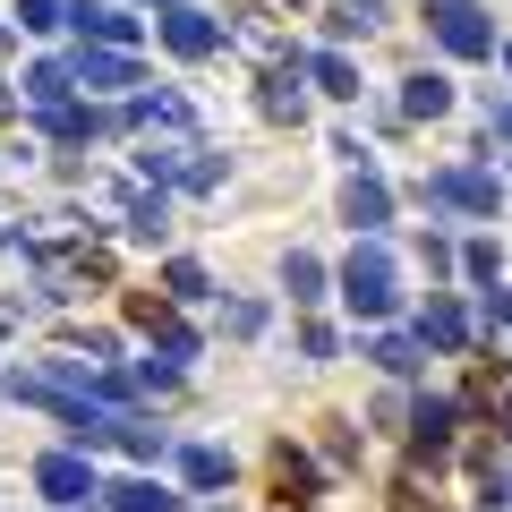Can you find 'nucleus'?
Returning <instances> with one entry per match:
<instances>
[{
    "label": "nucleus",
    "instance_id": "obj_1",
    "mask_svg": "<svg viewBox=\"0 0 512 512\" xmlns=\"http://www.w3.org/2000/svg\"><path fill=\"white\" fill-rule=\"evenodd\" d=\"M342 299H350L359 316H393V308H402V265H393V248H384V239H359V248H350Z\"/></svg>",
    "mask_w": 512,
    "mask_h": 512
},
{
    "label": "nucleus",
    "instance_id": "obj_2",
    "mask_svg": "<svg viewBox=\"0 0 512 512\" xmlns=\"http://www.w3.org/2000/svg\"><path fill=\"white\" fill-rule=\"evenodd\" d=\"M35 487L52 495V504H69V512H86L94 495H103V487H94V461H86V453H43V461H35Z\"/></svg>",
    "mask_w": 512,
    "mask_h": 512
},
{
    "label": "nucleus",
    "instance_id": "obj_3",
    "mask_svg": "<svg viewBox=\"0 0 512 512\" xmlns=\"http://www.w3.org/2000/svg\"><path fill=\"white\" fill-rule=\"evenodd\" d=\"M436 35L453 60H487L495 52V26L478 18V0H436Z\"/></svg>",
    "mask_w": 512,
    "mask_h": 512
},
{
    "label": "nucleus",
    "instance_id": "obj_4",
    "mask_svg": "<svg viewBox=\"0 0 512 512\" xmlns=\"http://www.w3.org/2000/svg\"><path fill=\"white\" fill-rule=\"evenodd\" d=\"M427 205H453V214H495V171H427Z\"/></svg>",
    "mask_w": 512,
    "mask_h": 512
},
{
    "label": "nucleus",
    "instance_id": "obj_5",
    "mask_svg": "<svg viewBox=\"0 0 512 512\" xmlns=\"http://www.w3.org/2000/svg\"><path fill=\"white\" fill-rule=\"evenodd\" d=\"M69 26H77V35H94L103 52H128V43H137V18H128V9H111V0H77Z\"/></svg>",
    "mask_w": 512,
    "mask_h": 512
},
{
    "label": "nucleus",
    "instance_id": "obj_6",
    "mask_svg": "<svg viewBox=\"0 0 512 512\" xmlns=\"http://www.w3.org/2000/svg\"><path fill=\"white\" fill-rule=\"evenodd\" d=\"M384 214H393V197H384V180H376V171H359V180L342 188V222H350L359 239H376V231H384Z\"/></svg>",
    "mask_w": 512,
    "mask_h": 512
},
{
    "label": "nucleus",
    "instance_id": "obj_7",
    "mask_svg": "<svg viewBox=\"0 0 512 512\" xmlns=\"http://www.w3.org/2000/svg\"><path fill=\"white\" fill-rule=\"evenodd\" d=\"M163 43H171L180 60H205V52L222 43V18H205V9H163Z\"/></svg>",
    "mask_w": 512,
    "mask_h": 512
},
{
    "label": "nucleus",
    "instance_id": "obj_8",
    "mask_svg": "<svg viewBox=\"0 0 512 512\" xmlns=\"http://www.w3.org/2000/svg\"><path fill=\"white\" fill-rule=\"evenodd\" d=\"M69 86H77V60H35L26 69V103H43V111L69 103Z\"/></svg>",
    "mask_w": 512,
    "mask_h": 512
},
{
    "label": "nucleus",
    "instance_id": "obj_9",
    "mask_svg": "<svg viewBox=\"0 0 512 512\" xmlns=\"http://www.w3.org/2000/svg\"><path fill=\"white\" fill-rule=\"evenodd\" d=\"M299 77H308V60H282L274 77H265V111H274V120H299V111H308V94H299Z\"/></svg>",
    "mask_w": 512,
    "mask_h": 512
},
{
    "label": "nucleus",
    "instance_id": "obj_10",
    "mask_svg": "<svg viewBox=\"0 0 512 512\" xmlns=\"http://www.w3.org/2000/svg\"><path fill=\"white\" fill-rule=\"evenodd\" d=\"M419 342H427V350H461V342H470V316H461L453 299H427V316H419Z\"/></svg>",
    "mask_w": 512,
    "mask_h": 512
},
{
    "label": "nucleus",
    "instance_id": "obj_11",
    "mask_svg": "<svg viewBox=\"0 0 512 512\" xmlns=\"http://www.w3.org/2000/svg\"><path fill=\"white\" fill-rule=\"evenodd\" d=\"M77 77L103 86V94H128V86H137V60H128V52H77Z\"/></svg>",
    "mask_w": 512,
    "mask_h": 512
},
{
    "label": "nucleus",
    "instance_id": "obj_12",
    "mask_svg": "<svg viewBox=\"0 0 512 512\" xmlns=\"http://www.w3.org/2000/svg\"><path fill=\"white\" fill-rule=\"evenodd\" d=\"M453 419H461L453 402H419V410H410V436H419V453H427V461L453 444Z\"/></svg>",
    "mask_w": 512,
    "mask_h": 512
},
{
    "label": "nucleus",
    "instance_id": "obj_13",
    "mask_svg": "<svg viewBox=\"0 0 512 512\" xmlns=\"http://www.w3.org/2000/svg\"><path fill=\"white\" fill-rule=\"evenodd\" d=\"M103 495H111V512H180V495L154 487V478H120V487H103Z\"/></svg>",
    "mask_w": 512,
    "mask_h": 512
},
{
    "label": "nucleus",
    "instance_id": "obj_14",
    "mask_svg": "<svg viewBox=\"0 0 512 512\" xmlns=\"http://www.w3.org/2000/svg\"><path fill=\"white\" fill-rule=\"evenodd\" d=\"M402 111H410V120H436V111H453V77H436V69L410 77V86H402Z\"/></svg>",
    "mask_w": 512,
    "mask_h": 512
},
{
    "label": "nucleus",
    "instance_id": "obj_15",
    "mask_svg": "<svg viewBox=\"0 0 512 512\" xmlns=\"http://www.w3.org/2000/svg\"><path fill=\"white\" fill-rule=\"evenodd\" d=\"M274 487H282V504H308V495H316V470H308V453L274 444Z\"/></svg>",
    "mask_w": 512,
    "mask_h": 512
},
{
    "label": "nucleus",
    "instance_id": "obj_16",
    "mask_svg": "<svg viewBox=\"0 0 512 512\" xmlns=\"http://www.w3.org/2000/svg\"><path fill=\"white\" fill-rule=\"evenodd\" d=\"M367 359H376L384 376H419V359H427V342H419V333H384V342L367 350Z\"/></svg>",
    "mask_w": 512,
    "mask_h": 512
},
{
    "label": "nucleus",
    "instance_id": "obj_17",
    "mask_svg": "<svg viewBox=\"0 0 512 512\" xmlns=\"http://www.w3.org/2000/svg\"><path fill=\"white\" fill-rule=\"evenodd\" d=\"M180 478H188V487H222V478H231V453H222V444H188Z\"/></svg>",
    "mask_w": 512,
    "mask_h": 512
},
{
    "label": "nucleus",
    "instance_id": "obj_18",
    "mask_svg": "<svg viewBox=\"0 0 512 512\" xmlns=\"http://www.w3.org/2000/svg\"><path fill=\"white\" fill-rule=\"evenodd\" d=\"M282 282H291V299H299V308H308V299H325V265H316L308 248H291V256H282Z\"/></svg>",
    "mask_w": 512,
    "mask_h": 512
},
{
    "label": "nucleus",
    "instance_id": "obj_19",
    "mask_svg": "<svg viewBox=\"0 0 512 512\" xmlns=\"http://www.w3.org/2000/svg\"><path fill=\"white\" fill-rule=\"evenodd\" d=\"M128 231H137V239H163V231H171V197H163V188L128 197Z\"/></svg>",
    "mask_w": 512,
    "mask_h": 512
},
{
    "label": "nucleus",
    "instance_id": "obj_20",
    "mask_svg": "<svg viewBox=\"0 0 512 512\" xmlns=\"http://www.w3.org/2000/svg\"><path fill=\"white\" fill-rule=\"evenodd\" d=\"M308 77H316V86H325V94H342V103H350V94H359V69H350L342 52H308Z\"/></svg>",
    "mask_w": 512,
    "mask_h": 512
},
{
    "label": "nucleus",
    "instance_id": "obj_21",
    "mask_svg": "<svg viewBox=\"0 0 512 512\" xmlns=\"http://www.w3.org/2000/svg\"><path fill=\"white\" fill-rule=\"evenodd\" d=\"M120 453H128V461H163L171 436H163V427H146V419H120Z\"/></svg>",
    "mask_w": 512,
    "mask_h": 512
},
{
    "label": "nucleus",
    "instance_id": "obj_22",
    "mask_svg": "<svg viewBox=\"0 0 512 512\" xmlns=\"http://www.w3.org/2000/svg\"><path fill=\"white\" fill-rule=\"evenodd\" d=\"M137 171H146V180H188V146H154V137H146Z\"/></svg>",
    "mask_w": 512,
    "mask_h": 512
},
{
    "label": "nucleus",
    "instance_id": "obj_23",
    "mask_svg": "<svg viewBox=\"0 0 512 512\" xmlns=\"http://www.w3.org/2000/svg\"><path fill=\"white\" fill-rule=\"evenodd\" d=\"M163 291H171V299H205V291H214V282H205V265H197V256H171Z\"/></svg>",
    "mask_w": 512,
    "mask_h": 512
},
{
    "label": "nucleus",
    "instance_id": "obj_24",
    "mask_svg": "<svg viewBox=\"0 0 512 512\" xmlns=\"http://www.w3.org/2000/svg\"><path fill=\"white\" fill-rule=\"evenodd\" d=\"M18 26H26V35H60L69 9H60V0H18Z\"/></svg>",
    "mask_w": 512,
    "mask_h": 512
},
{
    "label": "nucleus",
    "instance_id": "obj_25",
    "mask_svg": "<svg viewBox=\"0 0 512 512\" xmlns=\"http://www.w3.org/2000/svg\"><path fill=\"white\" fill-rule=\"evenodd\" d=\"M154 342H163V359H197V333H188V325H171V316L154 325Z\"/></svg>",
    "mask_w": 512,
    "mask_h": 512
},
{
    "label": "nucleus",
    "instance_id": "obj_26",
    "mask_svg": "<svg viewBox=\"0 0 512 512\" xmlns=\"http://www.w3.org/2000/svg\"><path fill=\"white\" fill-rule=\"evenodd\" d=\"M299 350H308V359H342V333H333V325H308V342H299Z\"/></svg>",
    "mask_w": 512,
    "mask_h": 512
},
{
    "label": "nucleus",
    "instance_id": "obj_27",
    "mask_svg": "<svg viewBox=\"0 0 512 512\" xmlns=\"http://www.w3.org/2000/svg\"><path fill=\"white\" fill-rule=\"evenodd\" d=\"M461 265H470V282H495V248L478 239V248H461Z\"/></svg>",
    "mask_w": 512,
    "mask_h": 512
},
{
    "label": "nucleus",
    "instance_id": "obj_28",
    "mask_svg": "<svg viewBox=\"0 0 512 512\" xmlns=\"http://www.w3.org/2000/svg\"><path fill=\"white\" fill-rule=\"evenodd\" d=\"M487 316H495V325H512V291H487Z\"/></svg>",
    "mask_w": 512,
    "mask_h": 512
},
{
    "label": "nucleus",
    "instance_id": "obj_29",
    "mask_svg": "<svg viewBox=\"0 0 512 512\" xmlns=\"http://www.w3.org/2000/svg\"><path fill=\"white\" fill-rule=\"evenodd\" d=\"M393 512H436V504H419V487H402V504H393Z\"/></svg>",
    "mask_w": 512,
    "mask_h": 512
},
{
    "label": "nucleus",
    "instance_id": "obj_30",
    "mask_svg": "<svg viewBox=\"0 0 512 512\" xmlns=\"http://www.w3.org/2000/svg\"><path fill=\"white\" fill-rule=\"evenodd\" d=\"M495 137H512V103H504V111H495Z\"/></svg>",
    "mask_w": 512,
    "mask_h": 512
},
{
    "label": "nucleus",
    "instance_id": "obj_31",
    "mask_svg": "<svg viewBox=\"0 0 512 512\" xmlns=\"http://www.w3.org/2000/svg\"><path fill=\"white\" fill-rule=\"evenodd\" d=\"M504 436H512V393H504Z\"/></svg>",
    "mask_w": 512,
    "mask_h": 512
},
{
    "label": "nucleus",
    "instance_id": "obj_32",
    "mask_svg": "<svg viewBox=\"0 0 512 512\" xmlns=\"http://www.w3.org/2000/svg\"><path fill=\"white\" fill-rule=\"evenodd\" d=\"M9 43H18V35H9V26H0V52H9Z\"/></svg>",
    "mask_w": 512,
    "mask_h": 512
},
{
    "label": "nucleus",
    "instance_id": "obj_33",
    "mask_svg": "<svg viewBox=\"0 0 512 512\" xmlns=\"http://www.w3.org/2000/svg\"><path fill=\"white\" fill-rule=\"evenodd\" d=\"M504 69H512V43H504Z\"/></svg>",
    "mask_w": 512,
    "mask_h": 512
},
{
    "label": "nucleus",
    "instance_id": "obj_34",
    "mask_svg": "<svg viewBox=\"0 0 512 512\" xmlns=\"http://www.w3.org/2000/svg\"><path fill=\"white\" fill-rule=\"evenodd\" d=\"M163 9H180V0H163Z\"/></svg>",
    "mask_w": 512,
    "mask_h": 512
},
{
    "label": "nucleus",
    "instance_id": "obj_35",
    "mask_svg": "<svg viewBox=\"0 0 512 512\" xmlns=\"http://www.w3.org/2000/svg\"><path fill=\"white\" fill-rule=\"evenodd\" d=\"M0 111H9V94H0Z\"/></svg>",
    "mask_w": 512,
    "mask_h": 512
}]
</instances>
